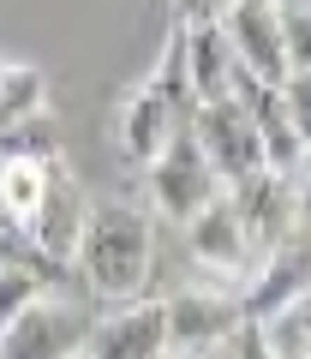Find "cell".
Returning <instances> with one entry per match:
<instances>
[{
	"label": "cell",
	"mask_w": 311,
	"mask_h": 359,
	"mask_svg": "<svg viewBox=\"0 0 311 359\" xmlns=\"http://www.w3.org/2000/svg\"><path fill=\"white\" fill-rule=\"evenodd\" d=\"M84 222H90V204H84V192H78L72 180L54 168V180H48V192H42V204H36V216L25 222V233L42 245V252L54 257V264H66L72 269V257H78V240H84Z\"/></svg>",
	"instance_id": "cell-11"
},
{
	"label": "cell",
	"mask_w": 311,
	"mask_h": 359,
	"mask_svg": "<svg viewBox=\"0 0 311 359\" xmlns=\"http://www.w3.org/2000/svg\"><path fill=\"white\" fill-rule=\"evenodd\" d=\"M233 60L228 30L221 25H186V84H192V102H221L233 96Z\"/></svg>",
	"instance_id": "cell-12"
},
{
	"label": "cell",
	"mask_w": 311,
	"mask_h": 359,
	"mask_svg": "<svg viewBox=\"0 0 311 359\" xmlns=\"http://www.w3.org/2000/svg\"><path fill=\"white\" fill-rule=\"evenodd\" d=\"M192 138H198V150L209 156V168L221 174V186H233V180H246V174H258V168H263L258 126H251V114L233 102V96L192 108Z\"/></svg>",
	"instance_id": "cell-5"
},
{
	"label": "cell",
	"mask_w": 311,
	"mask_h": 359,
	"mask_svg": "<svg viewBox=\"0 0 311 359\" xmlns=\"http://www.w3.org/2000/svg\"><path fill=\"white\" fill-rule=\"evenodd\" d=\"M186 245H192V257L204 269H216V276H246V269L258 264V245L246 240V222L228 204V192L209 198V204L186 222Z\"/></svg>",
	"instance_id": "cell-10"
},
{
	"label": "cell",
	"mask_w": 311,
	"mask_h": 359,
	"mask_svg": "<svg viewBox=\"0 0 311 359\" xmlns=\"http://www.w3.org/2000/svg\"><path fill=\"white\" fill-rule=\"evenodd\" d=\"M221 30H228V48L240 60V72H251L258 84H282L293 72L287 66V48H282V13H275L270 0H240L221 18Z\"/></svg>",
	"instance_id": "cell-8"
},
{
	"label": "cell",
	"mask_w": 311,
	"mask_h": 359,
	"mask_svg": "<svg viewBox=\"0 0 311 359\" xmlns=\"http://www.w3.org/2000/svg\"><path fill=\"white\" fill-rule=\"evenodd\" d=\"M162 359H221V347H216V353H186V347H168Z\"/></svg>",
	"instance_id": "cell-23"
},
{
	"label": "cell",
	"mask_w": 311,
	"mask_h": 359,
	"mask_svg": "<svg viewBox=\"0 0 311 359\" xmlns=\"http://www.w3.org/2000/svg\"><path fill=\"white\" fill-rule=\"evenodd\" d=\"M90 359H162L168 353V330H162V299H120L102 323L84 335Z\"/></svg>",
	"instance_id": "cell-9"
},
{
	"label": "cell",
	"mask_w": 311,
	"mask_h": 359,
	"mask_svg": "<svg viewBox=\"0 0 311 359\" xmlns=\"http://www.w3.org/2000/svg\"><path fill=\"white\" fill-rule=\"evenodd\" d=\"M293 192H299V222H311V150H305V162L293 174Z\"/></svg>",
	"instance_id": "cell-22"
},
{
	"label": "cell",
	"mask_w": 311,
	"mask_h": 359,
	"mask_svg": "<svg viewBox=\"0 0 311 359\" xmlns=\"http://www.w3.org/2000/svg\"><path fill=\"white\" fill-rule=\"evenodd\" d=\"M258 335H263V347H270L275 359H311V287L293 294V299H282V306L258 323Z\"/></svg>",
	"instance_id": "cell-13"
},
{
	"label": "cell",
	"mask_w": 311,
	"mask_h": 359,
	"mask_svg": "<svg viewBox=\"0 0 311 359\" xmlns=\"http://www.w3.org/2000/svg\"><path fill=\"white\" fill-rule=\"evenodd\" d=\"M66 359H90V353H84V347H78V353H66Z\"/></svg>",
	"instance_id": "cell-25"
},
{
	"label": "cell",
	"mask_w": 311,
	"mask_h": 359,
	"mask_svg": "<svg viewBox=\"0 0 311 359\" xmlns=\"http://www.w3.org/2000/svg\"><path fill=\"white\" fill-rule=\"evenodd\" d=\"M54 168H60V162H0V216L25 228V222L36 216L42 192H48Z\"/></svg>",
	"instance_id": "cell-14"
},
{
	"label": "cell",
	"mask_w": 311,
	"mask_h": 359,
	"mask_svg": "<svg viewBox=\"0 0 311 359\" xmlns=\"http://www.w3.org/2000/svg\"><path fill=\"white\" fill-rule=\"evenodd\" d=\"M0 162H60V126L48 108L0 126Z\"/></svg>",
	"instance_id": "cell-15"
},
{
	"label": "cell",
	"mask_w": 311,
	"mask_h": 359,
	"mask_svg": "<svg viewBox=\"0 0 311 359\" xmlns=\"http://www.w3.org/2000/svg\"><path fill=\"white\" fill-rule=\"evenodd\" d=\"M42 294H48V287H42L30 269H6V264H0V330H6L30 299H42Z\"/></svg>",
	"instance_id": "cell-17"
},
{
	"label": "cell",
	"mask_w": 311,
	"mask_h": 359,
	"mask_svg": "<svg viewBox=\"0 0 311 359\" xmlns=\"http://www.w3.org/2000/svg\"><path fill=\"white\" fill-rule=\"evenodd\" d=\"M240 0H174V18L180 25H221Z\"/></svg>",
	"instance_id": "cell-20"
},
{
	"label": "cell",
	"mask_w": 311,
	"mask_h": 359,
	"mask_svg": "<svg viewBox=\"0 0 311 359\" xmlns=\"http://www.w3.org/2000/svg\"><path fill=\"white\" fill-rule=\"evenodd\" d=\"M228 347H233V359H275L270 347H263V335H258V323H246V330L233 335Z\"/></svg>",
	"instance_id": "cell-21"
},
{
	"label": "cell",
	"mask_w": 311,
	"mask_h": 359,
	"mask_svg": "<svg viewBox=\"0 0 311 359\" xmlns=\"http://www.w3.org/2000/svg\"><path fill=\"white\" fill-rule=\"evenodd\" d=\"M228 204L240 210L246 240L258 245V257L275 252V245L299 228V192H293V180H287V174H270V168L233 180V186H228Z\"/></svg>",
	"instance_id": "cell-7"
},
{
	"label": "cell",
	"mask_w": 311,
	"mask_h": 359,
	"mask_svg": "<svg viewBox=\"0 0 311 359\" xmlns=\"http://www.w3.org/2000/svg\"><path fill=\"white\" fill-rule=\"evenodd\" d=\"M270 6H282V13H293V6H311V0H270Z\"/></svg>",
	"instance_id": "cell-24"
},
{
	"label": "cell",
	"mask_w": 311,
	"mask_h": 359,
	"mask_svg": "<svg viewBox=\"0 0 311 359\" xmlns=\"http://www.w3.org/2000/svg\"><path fill=\"white\" fill-rule=\"evenodd\" d=\"M192 84H186V25L174 18L168 42H162V60L126 96V114H120V156L138 168H150L156 156L168 150V138L192 132Z\"/></svg>",
	"instance_id": "cell-2"
},
{
	"label": "cell",
	"mask_w": 311,
	"mask_h": 359,
	"mask_svg": "<svg viewBox=\"0 0 311 359\" xmlns=\"http://www.w3.org/2000/svg\"><path fill=\"white\" fill-rule=\"evenodd\" d=\"M72 269L84 276L96 299H138L144 282L156 269V228L144 210H126V204H102L90 210L84 222V240H78V257Z\"/></svg>",
	"instance_id": "cell-1"
},
{
	"label": "cell",
	"mask_w": 311,
	"mask_h": 359,
	"mask_svg": "<svg viewBox=\"0 0 311 359\" xmlns=\"http://www.w3.org/2000/svg\"><path fill=\"white\" fill-rule=\"evenodd\" d=\"M282 13V6H275ZM282 48H287V66H311V6H293V13H282Z\"/></svg>",
	"instance_id": "cell-19"
},
{
	"label": "cell",
	"mask_w": 311,
	"mask_h": 359,
	"mask_svg": "<svg viewBox=\"0 0 311 359\" xmlns=\"http://www.w3.org/2000/svg\"><path fill=\"white\" fill-rule=\"evenodd\" d=\"M282 102H287V120H293V132L305 138L311 150V66H299V72L282 78Z\"/></svg>",
	"instance_id": "cell-18"
},
{
	"label": "cell",
	"mask_w": 311,
	"mask_h": 359,
	"mask_svg": "<svg viewBox=\"0 0 311 359\" xmlns=\"http://www.w3.org/2000/svg\"><path fill=\"white\" fill-rule=\"evenodd\" d=\"M144 174H150V198H156V210H162L168 222H180V228H186V222H192L198 210L209 204V198L228 192V186H221V174L209 168V156L198 150L192 132L168 138V150L156 156Z\"/></svg>",
	"instance_id": "cell-3"
},
{
	"label": "cell",
	"mask_w": 311,
	"mask_h": 359,
	"mask_svg": "<svg viewBox=\"0 0 311 359\" xmlns=\"http://www.w3.org/2000/svg\"><path fill=\"white\" fill-rule=\"evenodd\" d=\"M36 108H48V78L36 66H18V60L0 66V126L36 114Z\"/></svg>",
	"instance_id": "cell-16"
},
{
	"label": "cell",
	"mask_w": 311,
	"mask_h": 359,
	"mask_svg": "<svg viewBox=\"0 0 311 359\" xmlns=\"http://www.w3.org/2000/svg\"><path fill=\"white\" fill-rule=\"evenodd\" d=\"M84 318L66 299H54V287L42 299H30L6 330H0V359H66L84 347Z\"/></svg>",
	"instance_id": "cell-6"
},
{
	"label": "cell",
	"mask_w": 311,
	"mask_h": 359,
	"mask_svg": "<svg viewBox=\"0 0 311 359\" xmlns=\"http://www.w3.org/2000/svg\"><path fill=\"white\" fill-rule=\"evenodd\" d=\"M162 330H168V347H186V353H216L233 335L246 330V311H240V294H209V287H174L162 299Z\"/></svg>",
	"instance_id": "cell-4"
}]
</instances>
